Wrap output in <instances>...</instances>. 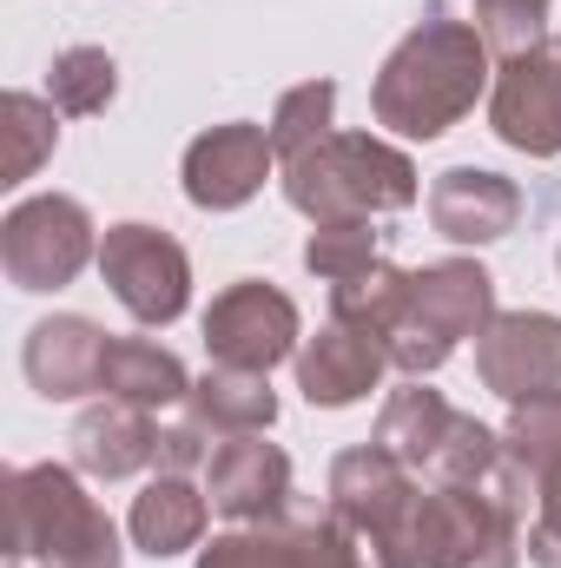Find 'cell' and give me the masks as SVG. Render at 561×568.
I'll return each instance as SVG.
<instances>
[{
    "instance_id": "cell-1",
    "label": "cell",
    "mask_w": 561,
    "mask_h": 568,
    "mask_svg": "<svg viewBox=\"0 0 561 568\" xmlns=\"http://www.w3.org/2000/svg\"><path fill=\"white\" fill-rule=\"evenodd\" d=\"M489 87H496L489 40L436 0L417 27L384 53L377 80H370V113L397 140H442L456 120L476 113V100Z\"/></svg>"
},
{
    "instance_id": "cell-2",
    "label": "cell",
    "mask_w": 561,
    "mask_h": 568,
    "mask_svg": "<svg viewBox=\"0 0 561 568\" xmlns=\"http://www.w3.org/2000/svg\"><path fill=\"white\" fill-rule=\"evenodd\" d=\"M7 562L20 568H120V529L86 496L80 469H7Z\"/></svg>"
},
{
    "instance_id": "cell-3",
    "label": "cell",
    "mask_w": 561,
    "mask_h": 568,
    "mask_svg": "<svg viewBox=\"0 0 561 568\" xmlns=\"http://www.w3.org/2000/svg\"><path fill=\"white\" fill-rule=\"evenodd\" d=\"M422 192L410 152H397L377 133H330L310 152L284 159V199L310 219H384V212H410Z\"/></svg>"
},
{
    "instance_id": "cell-4",
    "label": "cell",
    "mask_w": 561,
    "mask_h": 568,
    "mask_svg": "<svg viewBox=\"0 0 561 568\" xmlns=\"http://www.w3.org/2000/svg\"><path fill=\"white\" fill-rule=\"evenodd\" d=\"M496 317V278L476 258H442L410 272V304L397 317L390 337V364L404 377H429L456 357L462 337H482V324Z\"/></svg>"
},
{
    "instance_id": "cell-5",
    "label": "cell",
    "mask_w": 561,
    "mask_h": 568,
    "mask_svg": "<svg viewBox=\"0 0 561 568\" xmlns=\"http://www.w3.org/2000/svg\"><path fill=\"white\" fill-rule=\"evenodd\" d=\"M0 265L13 291H67L86 265H100V225L67 192L20 199L0 219Z\"/></svg>"
},
{
    "instance_id": "cell-6",
    "label": "cell",
    "mask_w": 561,
    "mask_h": 568,
    "mask_svg": "<svg viewBox=\"0 0 561 568\" xmlns=\"http://www.w3.org/2000/svg\"><path fill=\"white\" fill-rule=\"evenodd\" d=\"M100 278L120 297V311L133 324H152V331L178 324L185 304H192V258H185V245L172 232H159V225H140V219L100 232Z\"/></svg>"
},
{
    "instance_id": "cell-7",
    "label": "cell",
    "mask_w": 561,
    "mask_h": 568,
    "mask_svg": "<svg viewBox=\"0 0 561 568\" xmlns=\"http://www.w3.org/2000/svg\"><path fill=\"white\" fill-rule=\"evenodd\" d=\"M297 344H304V324H297V304L278 284L238 278L205 304V357L225 371L272 377L284 357H297Z\"/></svg>"
},
{
    "instance_id": "cell-8",
    "label": "cell",
    "mask_w": 561,
    "mask_h": 568,
    "mask_svg": "<svg viewBox=\"0 0 561 568\" xmlns=\"http://www.w3.org/2000/svg\"><path fill=\"white\" fill-rule=\"evenodd\" d=\"M489 133L509 152L561 159V47H529L496 67L489 87Z\"/></svg>"
},
{
    "instance_id": "cell-9",
    "label": "cell",
    "mask_w": 561,
    "mask_h": 568,
    "mask_svg": "<svg viewBox=\"0 0 561 568\" xmlns=\"http://www.w3.org/2000/svg\"><path fill=\"white\" fill-rule=\"evenodd\" d=\"M278 165V145H272V126H252V120H225V126H205L198 140L185 145V199L198 212H238L265 192Z\"/></svg>"
},
{
    "instance_id": "cell-10",
    "label": "cell",
    "mask_w": 561,
    "mask_h": 568,
    "mask_svg": "<svg viewBox=\"0 0 561 568\" xmlns=\"http://www.w3.org/2000/svg\"><path fill=\"white\" fill-rule=\"evenodd\" d=\"M476 377L509 404L561 390V317L555 311H496L476 337Z\"/></svg>"
},
{
    "instance_id": "cell-11",
    "label": "cell",
    "mask_w": 561,
    "mask_h": 568,
    "mask_svg": "<svg viewBox=\"0 0 561 568\" xmlns=\"http://www.w3.org/2000/svg\"><path fill=\"white\" fill-rule=\"evenodd\" d=\"M417 489H422L417 476L390 449H377V443H357V449H344L330 463V509L364 536V549H370L377 568H384V542L397 536L404 509L417 503Z\"/></svg>"
},
{
    "instance_id": "cell-12",
    "label": "cell",
    "mask_w": 561,
    "mask_h": 568,
    "mask_svg": "<svg viewBox=\"0 0 561 568\" xmlns=\"http://www.w3.org/2000/svg\"><path fill=\"white\" fill-rule=\"evenodd\" d=\"M205 496L218 516H232L238 529H258V523H278L290 509V456L265 436H225L205 463Z\"/></svg>"
},
{
    "instance_id": "cell-13",
    "label": "cell",
    "mask_w": 561,
    "mask_h": 568,
    "mask_svg": "<svg viewBox=\"0 0 561 568\" xmlns=\"http://www.w3.org/2000/svg\"><path fill=\"white\" fill-rule=\"evenodd\" d=\"M516 219H522V192L489 165H449L429 179V225L449 245H496L516 232Z\"/></svg>"
},
{
    "instance_id": "cell-14",
    "label": "cell",
    "mask_w": 561,
    "mask_h": 568,
    "mask_svg": "<svg viewBox=\"0 0 561 568\" xmlns=\"http://www.w3.org/2000/svg\"><path fill=\"white\" fill-rule=\"evenodd\" d=\"M106 344H113V337H106L93 317H80V311L40 317V324L27 331V351H20V364H27V384H33L47 404H73V397L100 390Z\"/></svg>"
},
{
    "instance_id": "cell-15",
    "label": "cell",
    "mask_w": 561,
    "mask_h": 568,
    "mask_svg": "<svg viewBox=\"0 0 561 568\" xmlns=\"http://www.w3.org/2000/svg\"><path fill=\"white\" fill-rule=\"evenodd\" d=\"M290 364H297V390H304L310 410H350V404H364L384 384L390 351L357 337V331H344V324H324L317 337L297 344Z\"/></svg>"
},
{
    "instance_id": "cell-16",
    "label": "cell",
    "mask_w": 561,
    "mask_h": 568,
    "mask_svg": "<svg viewBox=\"0 0 561 568\" xmlns=\"http://www.w3.org/2000/svg\"><path fill=\"white\" fill-rule=\"evenodd\" d=\"M67 443H73V469L93 476V483H126V476H140L145 463H159V424H152V410L120 404V397L93 404L73 424Z\"/></svg>"
},
{
    "instance_id": "cell-17",
    "label": "cell",
    "mask_w": 561,
    "mask_h": 568,
    "mask_svg": "<svg viewBox=\"0 0 561 568\" xmlns=\"http://www.w3.org/2000/svg\"><path fill=\"white\" fill-rule=\"evenodd\" d=\"M205 516H212V496L192 489V476H165L159 469L133 496L126 529H133V549H145L152 562H165V556H185V549L205 542Z\"/></svg>"
},
{
    "instance_id": "cell-18",
    "label": "cell",
    "mask_w": 561,
    "mask_h": 568,
    "mask_svg": "<svg viewBox=\"0 0 561 568\" xmlns=\"http://www.w3.org/2000/svg\"><path fill=\"white\" fill-rule=\"evenodd\" d=\"M456 404L442 397V390H429L422 377H410L404 390H390V404H384V417H377V449H390L417 483H429V469H436V456H442V443H449V429H456Z\"/></svg>"
},
{
    "instance_id": "cell-19",
    "label": "cell",
    "mask_w": 561,
    "mask_h": 568,
    "mask_svg": "<svg viewBox=\"0 0 561 568\" xmlns=\"http://www.w3.org/2000/svg\"><path fill=\"white\" fill-rule=\"evenodd\" d=\"M185 417L205 429V436H265V429L278 424V390H272V377H258V371H225V364H212L205 377H192Z\"/></svg>"
},
{
    "instance_id": "cell-20",
    "label": "cell",
    "mask_w": 561,
    "mask_h": 568,
    "mask_svg": "<svg viewBox=\"0 0 561 568\" xmlns=\"http://www.w3.org/2000/svg\"><path fill=\"white\" fill-rule=\"evenodd\" d=\"M100 390L120 397V404H140V410H165V404L192 397V377H185V364L165 344H152V337H113Z\"/></svg>"
},
{
    "instance_id": "cell-21",
    "label": "cell",
    "mask_w": 561,
    "mask_h": 568,
    "mask_svg": "<svg viewBox=\"0 0 561 568\" xmlns=\"http://www.w3.org/2000/svg\"><path fill=\"white\" fill-rule=\"evenodd\" d=\"M404 304H410V272L390 265V258L370 265L364 278L330 284V324H344V331H357V337H370V344H384V351H390V337H397Z\"/></svg>"
},
{
    "instance_id": "cell-22",
    "label": "cell",
    "mask_w": 561,
    "mask_h": 568,
    "mask_svg": "<svg viewBox=\"0 0 561 568\" xmlns=\"http://www.w3.org/2000/svg\"><path fill=\"white\" fill-rule=\"evenodd\" d=\"M120 93V67L106 47H60L53 67H47V100L67 113V120H93L106 113Z\"/></svg>"
},
{
    "instance_id": "cell-23",
    "label": "cell",
    "mask_w": 561,
    "mask_h": 568,
    "mask_svg": "<svg viewBox=\"0 0 561 568\" xmlns=\"http://www.w3.org/2000/svg\"><path fill=\"white\" fill-rule=\"evenodd\" d=\"M370 265H384V232L370 219H330L304 239V272L324 284H350Z\"/></svg>"
},
{
    "instance_id": "cell-24",
    "label": "cell",
    "mask_w": 561,
    "mask_h": 568,
    "mask_svg": "<svg viewBox=\"0 0 561 568\" xmlns=\"http://www.w3.org/2000/svg\"><path fill=\"white\" fill-rule=\"evenodd\" d=\"M0 120H7V179L0 185H27L47 159H53V145H60V106L53 100H40V93H7V106H0Z\"/></svg>"
},
{
    "instance_id": "cell-25",
    "label": "cell",
    "mask_w": 561,
    "mask_h": 568,
    "mask_svg": "<svg viewBox=\"0 0 561 568\" xmlns=\"http://www.w3.org/2000/svg\"><path fill=\"white\" fill-rule=\"evenodd\" d=\"M502 449L542 483L549 469H561V390H542V397H522L509 404V424H502Z\"/></svg>"
},
{
    "instance_id": "cell-26",
    "label": "cell",
    "mask_w": 561,
    "mask_h": 568,
    "mask_svg": "<svg viewBox=\"0 0 561 568\" xmlns=\"http://www.w3.org/2000/svg\"><path fill=\"white\" fill-rule=\"evenodd\" d=\"M330 133H337V80H304V87H290L278 100V113H272L278 165L297 159V152H310L317 140H330Z\"/></svg>"
},
{
    "instance_id": "cell-27",
    "label": "cell",
    "mask_w": 561,
    "mask_h": 568,
    "mask_svg": "<svg viewBox=\"0 0 561 568\" xmlns=\"http://www.w3.org/2000/svg\"><path fill=\"white\" fill-rule=\"evenodd\" d=\"M549 20H555V0H476V33L489 40L496 60L549 47Z\"/></svg>"
},
{
    "instance_id": "cell-28",
    "label": "cell",
    "mask_w": 561,
    "mask_h": 568,
    "mask_svg": "<svg viewBox=\"0 0 561 568\" xmlns=\"http://www.w3.org/2000/svg\"><path fill=\"white\" fill-rule=\"evenodd\" d=\"M198 568H304V562H297V542L278 523H258V529L212 536V549H198Z\"/></svg>"
},
{
    "instance_id": "cell-29",
    "label": "cell",
    "mask_w": 561,
    "mask_h": 568,
    "mask_svg": "<svg viewBox=\"0 0 561 568\" xmlns=\"http://www.w3.org/2000/svg\"><path fill=\"white\" fill-rule=\"evenodd\" d=\"M529 562L561 568V469L536 483V529H529Z\"/></svg>"
},
{
    "instance_id": "cell-30",
    "label": "cell",
    "mask_w": 561,
    "mask_h": 568,
    "mask_svg": "<svg viewBox=\"0 0 561 568\" xmlns=\"http://www.w3.org/2000/svg\"><path fill=\"white\" fill-rule=\"evenodd\" d=\"M198 463H212V443H205V429L192 424H172V429H159V469L165 476H192Z\"/></svg>"
},
{
    "instance_id": "cell-31",
    "label": "cell",
    "mask_w": 561,
    "mask_h": 568,
    "mask_svg": "<svg viewBox=\"0 0 561 568\" xmlns=\"http://www.w3.org/2000/svg\"><path fill=\"white\" fill-rule=\"evenodd\" d=\"M555 272H561V252H555Z\"/></svg>"
},
{
    "instance_id": "cell-32",
    "label": "cell",
    "mask_w": 561,
    "mask_h": 568,
    "mask_svg": "<svg viewBox=\"0 0 561 568\" xmlns=\"http://www.w3.org/2000/svg\"><path fill=\"white\" fill-rule=\"evenodd\" d=\"M7 568H20V562H7Z\"/></svg>"
},
{
    "instance_id": "cell-33",
    "label": "cell",
    "mask_w": 561,
    "mask_h": 568,
    "mask_svg": "<svg viewBox=\"0 0 561 568\" xmlns=\"http://www.w3.org/2000/svg\"><path fill=\"white\" fill-rule=\"evenodd\" d=\"M555 47H561V33H555Z\"/></svg>"
}]
</instances>
